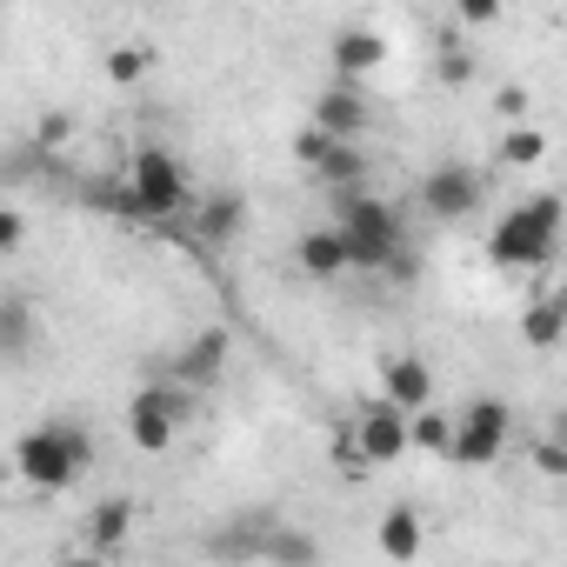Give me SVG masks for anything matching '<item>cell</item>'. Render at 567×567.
I'll use <instances>...</instances> for the list:
<instances>
[{"label":"cell","instance_id":"17","mask_svg":"<svg viewBox=\"0 0 567 567\" xmlns=\"http://www.w3.org/2000/svg\"><path fill=\"white\" fill-rule=\"evenodd\" d=\"M374 547H381L388 560H421V547H427V527H421V514H414V507H388V514H381V534H374Z\"/></svg>","mask_w":567,"mask_h":567},{"label":"cell","instance_id":"29","mask_svg":"<svg viewBox=\"0 0 567 567\" xmlns=\"http://www.w3.org/2000/svg\"><path fill=\"white\" fill-rule=\"evenodd\" d=\"M381 274H388V280H401V288H408V280H421V254H414V247L401 240V247H394V254L381 260Z\"/></svg>","mask_w":567,"mask_h":567},{"label":"cell","instance_id":"25","mask_svg":"<svg viewBox=\"0 0 567 567\" xmlns=\"http://www.w3.org/2000/svg\"><path fill=\"white\" fill-rule=\"evenodd\" d=\"M74 141V114H41L34 121V154H61Z\"/></svg>","mask_w":567,"mask_h":567},{"label":"cell","instance_id":"20","mask_svg":"<svg viewBox=\"0 0 567 567\" xmlns=\"http://www.w3.org/2000/svg\"><path fill=\"white\" fill-rule=\"evenodd\" d=\"M447 414L434 408V401H421V408H408V447H421V454H447Z\"/></svg>","mask_w":567,"mask_h":567},{"label":"cell","instance_id":"12","mask_svg":"<svg viewBox=\"0 0 567 567\" xmlns=\"http://www.w3.org/2000/svg\"><path fill=\"white\" fill-rule=\"evenodd\" d=\"M334 227H348V234H401V214L381 194H368V181H361V187H334Z\"/></svg>","mask_w":567,"mask_h":567},{"label":"cell","instance_id":"32","mask_svg":"<svg viewBox=\"0 0 567 567\" xmlns=\"http://www.w3.org/2000/svg\"><path fill=\"white\" fill-rule=\"evenodd\" d=\"M21 240H28V220H21L14 207H0V254H14Z\"/></svg>","mask_w":567,"mask_h":567},{"label":"cell","instance_id":"4","mask_svg":"<svg viewBox=\"0 0 567 567\" xmlns=\"http://www.w3.org/2000/svg\"><path fill=\"white\" fill-rule=\"evenodd\" d=\"M127 194H134V220H174V214H187V200H194L187 167H181L167 147H134V161H127Z\"/></svg>","mask_w":567,"mask_h":567},{"label":"cell","instance_id":"24","mask_svg":"<svg viewBox=\"0 0 567 567\" xmlns=\"http://www.w3.org/2000/svg\"><path fill=\"white\" fill-rule=\"evenodd\" d=\"M321 547L308 540V534H274L267 527V540H260V560H315Z\"/></svg>","mask_w":567,"mask_h":567},{"label":"cell","instance_id":"27","mask_svg":"<svg viewBox=\"0 0 567 567\" xmlns=\"http://www.w3.org/2000/svg\"><path fill=\"white\" fill-rule=\"evenodd\" d=\"M334 474H341V481H361V474H374V467L361 461V447H354V434H348V427L334 434Z\"/></svg>","mask_w":567,"mask_h":567},{"label":"cell","instance_id":"26","mask_svg":"<svg viewBox=\"0 0 567 567\" xmlns=\"http://www.w3.org/2000/svg\"><path fill=\"white\" fill-rule=\"evenodd\" d=\"M507 14V0H454V21L461 28H494Z\"/></svg>","mask_w":567,"mask_h":567},{"label":"cell","instance_id":"2","mask_svg":"<svg viewBox=\"0 0 567 567\" xmlns=\"http://www.w3.org/2000/svg\"><path fill=\"white\" fill-rule=\"evenodd\" d=\"M560 194H534V200H520V207H507L501 220H494V234H487V260L501 267V274H527V267H554V254H560Z\"/></svg>","mask_w":567,"mask_h":567},{"label":"cell","instance_id":"30","mask_svg":"<svg viewBox=\"0 0 567 567\" xmlns=\"http://www.w3.org/2000/svg\"><path fill=\"white\" fill-rule=\"evenodd\" d=\"M328 141H334V134H321V127H315V121H308V127H301V134H295V161H301V167H315V161H321V154H328Z\"/></svg>","mask_w":567,"mask_h":567},{"label":"cell","instance_id":"8","mask_svg":"<svg viewBox=\"0 0 567 567\" xmlns=\"http://www.w3.org/2000/svg\"><path fill=\"white\" fill-rule=\"evenodd\" d=\"M368 121H374V107H368L361 81H334V87H321V101H315V127H321V134H334V141H361Z\"/></svg>","mask_w":567,"mask_h":567},{"label":"cell","instance_id":"22","mask_svg":"<svg viewBox=\"0 0 567 567\" xmlns=\"http://www.w3.org/2000/svg\"><path fill=\"white\" fill-rule=\"evenodd\" d=\"M147 74H154V48L127 41V48H114V54H107V81H114V87H141Z\"/></svg>","mask_w":567,"mask_h":567},{"label":"cell","instance_id":"13","mask_svg":"<svg viewBox=\"0 0 567 567\" xmlns=\"http://www.w3.org/2000/svg\"><path fill=\"white\" fill-rule=\"evenodd\" d=\"M134 520H141V507H134L127 494L94 501V507H87V527H81L87 554H121V547H127V534H134Z\"/></svg>","mask_w":567,"mask_h":567},{"label":"cell","instance_id":"18","mask_svg":"<svg viewBox=\"0 0 567 567\" xmlns=\"http://www.w3.org/2000/svg\"><path fill=\"white\" fill-rule=\"evenodd\" d=\"M308 174H315L328 194H334V187H361V181H368V154H361V141H328V154H321Z\"/></svg>","mask_w":567,"mask_h":567},{"label":"cell","instance_id":"9","mask_svg":"<svg viewBox=\"0 0 567 567\" xmlns=\"http://www.w3.org/2000/svg\"><path fill=\"white\" fill-rule=\"evenodd\" d=\"M187 214H194V240H207V247H227V240L247 227V194H227V187H214V194H194V200H187Z\"/></svg>","mask_w":567,"mask_h":567},{"label":"cell","instance_id":"10","mask_svg":"<svg viewBox=\"0 0 567 567\" xmlns=\"http://www.w3.org/2000/svg\"><path fill=\"white\" fill-rule=\"evenodd\" d=\"M227 348H234V334H227V328H200V334L174 354V381H187L194 394H200V388H214V381H220V368H227Z\"/></svg>","mask_w":567,"mask_h":567},{"label":"cell","instance_id":"16","mask_svg":"<svg viewBox=\"0 0 567 567\" xmlns=\"http://www.w3.org/2000/svg\"><path fill=\"white\" fill-rule=\"evenodd\" d=\"M295 260H301V274H308V280H334V274H348L341 227H308V234H301V247H295Z\"/></svg>","mask_w":567,"mask_h":567},{"label":"cell","instance_id":"15","mask_svg":"<svg viewBox=\"0 0 567 567\" xmlns=\"http://www.w3.org/2000/svg\"><path fill=\"white\" fill-rule=\"evenodd\" d=\"M381 394L394 408H421V401H434V368L421 354H388L381 361Z\"/></svg>","mask_w":567,"mask_h":567},{"label":"cell","instance_id":"23","mask_svg":"<svg viewBox=\"0 0 567 567\" xmlns=\"http://www.w3.org/2000/svg\"><path fill=\"white\" fill-rule=\"evenodd\" d=\"M434 81H441V87H467V81H474V54L454 48V34H447V48H441V61H434Z\"/></svg>","mask_w":567,"mask_h":567},{"label":"cell","instance_id":"14","mask_svg":"<svg viewBox=\"0 0 567 567\" xmlns=\"http://www.w3.org/2000/svg\"><path fill=\"white\" fill-rule=\"evenodd\" d=\"M374 68H388V34H374V28H341V34H334V81H368Z\"/></svg>","mask_w":567,"mask_h":567},{"label":"cell","instance_id":"1","mask_svg":"<svg viewBox=\"0 0 567 567\" xmlns=\"http://www.w3.org/2000/svg\"><path fill=\"white\" fill-rule=\"evenodd\" d=\"M94 467V434L81 421H48L14 441V481L28 494H68Z\"/></svg>","mask_w":567,"mask_h":567},{"label":"cell","instance_id":"6","mask_svg":"<svg viewBox=\"0 0 567 567\" xmlns=\"http://www.w3.org/2000/svg\"><path fill=\"white\" fill-rule=\"evenodd\" d=\"M348 434H354V447H361L368 467H388V461L408 454V408H394L388 394H374V401H361V414L348 421Z\"/></svg>","mask_w":567,"mask_h":567},{"label":"cell","instance_id":"19","mask_svg":"<svg viewBox=\"0 0 567 567\" xmlns=\"http://www.w3.org/2000/svg\"><path fill=\"white\" fill-rule=\"evenodd\" d=\"M560 334H567V301H560V295H540V301H534V308L520 315V341L547 354V348H554Z\"/></svg>","mask_w":567,"mask_h":567},{"label":"cell","instance_id":"28","mask_svg":"<svg viewBox=\"0 0 567 567\" xmlns=\"http://www.w3.org/2000/svg\"><path fill=\"white\" fill-rule=\"evenodd\" d=\"M527 461H534V474H540V481H567V447H560V441H534V454H527Z\"/></svg>","mask_w":567,"mask_h":567},{"label":"cell","instance_id":"5","mask_svg":"<svg viewBox=\"0 0 567 567\" xmlns=\"http://www.w3.org/2000/svg\"><path fill=\"white\" fill-rule=\"evenodd\" d=\"M507 441H514V408H507L501 394H481V401H467L461 421L447 427V461H461V467H494V461L507 454Z\"/></svg>","mask_w":567,"mask_h":567},{"label":"cell","instance_id":"3","mask_svg":"<svg viewBox=\"0 0 567 567\" xmlns=\"http://www.w3.org/2000/svg\"><path fill=\"white\" fill-rule=\"evenodd\" d=\"M194 401H200V394H194L187 381H154V388H141V394L127 401V441H134L141 454H167V447L181 441V427L200 414Z\"/></svg>","mask_w":567,"mask_h":567},{"label":"cell","instance_id":"7","mask_svg":"<svg viewBox=\"0 0 567 567\" xmlns=\"http://www.w3.org/2000/svg\"><path fill=\"white\" fill-rule=\"evenodd\" d=\"M487 200V181H481V167H461V161H441L427 181H421V207L434 214V220H467L474 207Z\"/></svg>","mask_w":567,"mask_h":567},{"label":"cell","instance_id":"31","mask_svg":"<svg viewBox=\"0 0 567 567\" xmlns=\"http://www.w3.org/2000/svg\"><path fill=\"white\" fill-rule=\"evenodd\" d=\"M527 107H534L527 87H501V94H494V114H501V121H527Z\"/></svg>","mask_w":567,"mask_h":567},{"label":"cell","instance_id":"11","mask_svg":"<svg viewBox=\"0 0 567 567\" xmlns=\"http://www.w3.org/2000/svg\"><path fill=\"white\" fill-rule=\"evenodd\" d=\"M41 348V308L28 295H0V368H21Z\"/></svg>","mask_w":567,"mask_h":567},{"label":"cell","instance_id":"21","mask_svg":"<svg viewBox=\"0 0 567 567\" xmlns=\"http://www.w3.org/2000/svg\"><path fill=\"white\" fill-rule=\"evenodd\" d=\"M534 161H547V134L527 127V121H507V134H501V167H534Z\"/></svg>","mask_w":567,"mask_h":567}]
</instances>
